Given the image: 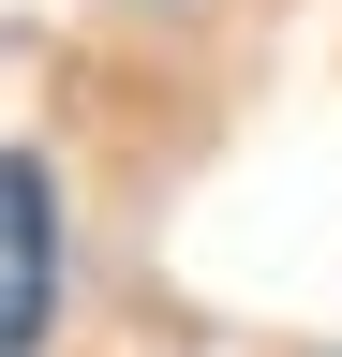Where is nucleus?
Segmentation results:
<instances>
[{
	"label": "nucleus",
	"instance_id": "f257e3e1",
	"mask_svg": "<svg viewBox=\"0 0 342 357\" xmlns=\"http://www.w3.org/2000/svg\"><path fill=\"white\" fill-rule=\"evenodd\" d=\"M60 312V178L30 149H0V357H30Z\"/></svg>",
	"mask_w": 342,
	"mask_h": 357
}]
</instances>
